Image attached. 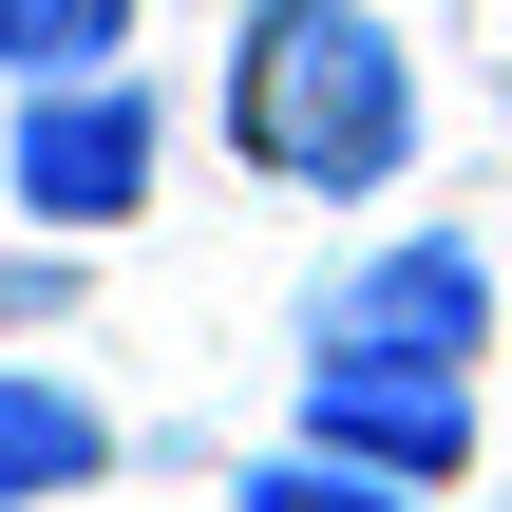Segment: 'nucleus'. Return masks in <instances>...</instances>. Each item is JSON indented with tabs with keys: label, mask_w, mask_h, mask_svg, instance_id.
Returning <instances> with one entry per match:
<instances>
[{
	"label": "nucleus",
	"mask_w": 512,
	"mask_h": 512,
	"mask_svg": "<svg viewBox=\"0 0 512 512\" xmlns=\"http://www.w3.org/2000/svg\"><path fill=\"white\" fill-rule=\"evenodd\" d=\"M228 152L304 209H380L418 171V38L380 0H247L228 19Z\"/></svg>",
	"instance_id": "nucleus-1"
},
{
	"label": "nucleus",
	"mask_w": 512,
	"mask_h": 512,
	"mask_svg": "<svg viewBox=\"0 0 512 512\" xmlns=\"http://www.w3.org/2000/svg\"><path fill=\"white\" fill-rule=\"evenodd\" d=\"M152 171H171V95H152L133 57H95V76H19V114H0V209H38L57 247H95V228L152 209Z\"/></svg>",
	"instance_id": "nucleus-2"
},
{
	"label": "nucleus",
	"mask_w": 512,
	"mask_h": 512,
	"mask_svg": "<svg viewBox=\"0 0 512 512\" xmlns=\"http://www.w3.org/2000/svg\"><path fill=\"white\" fill-rule=\"evenodd\" d=\"M304 342H380V361H494V247L475 228H380L361 266L304 285Z\"/></svg>",
	"instance_id": "nucleus-3"
},
{
	"label": "nucleus",
	"mask_w": 512,
	"mask_h": 512,
	"mask_svg": "<svg viewBox=\"0 0 512 512\" xmlns=\"http://www.w3.org/2000/svg\"><path fill=\"white\" fill-rule=\"evenodd\" d=\"M285 437H323V456H380V475L456 494V475H475V380H456V361H380V342H304Z\"/></svg>",
	"instance_id": "nucleus-4"
},
{
	"label": "nucleus",
	"mask_w": 512,
	"mask_h": 512,
	"mask_svg": "<svg viewBox=\"0 0 512 512\" xmlns=\"http://www.w3.org/2000/svg\"><path fill=\"white\" fill-rule=\"evenodd\" d=\"M95 475H114V418L57 361H0V512H76Z\"/></svg>",
	"instance_id": "nucleus-5"
},
{
	"label": "nucleus",
	"mask_w": 512,
	"mask_h": 512,
	"mask_svg": "<svg viewBox=\"0 0 512 512\" xmlns=\"http://www.w3.org/2000/svg\"><path fill=\"white\" fill-rule=\"evenodd\" d=\"M228 512H437L418 475H380V456H323V437H266L247 475H228Z\"/></svg>",
	"instance_id": "nucleus-6"
},
{
	"label": "nucleus",
	"mask_w": 512,
	"mask_h": 512,
	"mask_svg": "<svg viewBox=\"0 0 512 512\" xmlns=\"http://www.w3.org/2000/svg\"><path fill=\"white\" fill-rule=\"evenodd\" d=\"M133 57V0H0V76H95Z\"/></svg>",
	"instance_id": "nucleus-7"
},
{
	"label": "nucleus",
	"mask_w": 512,
	"mask_h": 512,
	"mask_svg": "<svg viewBox=\"0 0 512 512\" xmlns=\"http://www.w3.org/2000/svg\"><path fill=\"white\" fill-rule=\"evenodd\" d=\"M57 304H76V247H57V228H38V247H0V342H38Z\"/></svg>",
	"instance_id": "nucleus-8"
}]
</instances>
